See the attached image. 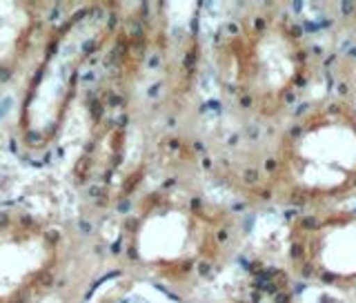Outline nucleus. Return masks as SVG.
I'll return each mask as SVG.
<instances>
[{"mask_svg": "<svg viewBox=\"0 0 356 303\" xmlns=\"http://www.w3.org/2000/svg\"><path fill=\"white\" fill-rule=\"evenodd\" d=\"M220 81L259 114H276L305 81V52L296 31L276 14H254L218 36Z\"/></svg>", "mask_w": 356, "mask_h": 303, "instance_id": "obj_1", "label": "nucleus"}, {"mask_svg": "<svg viewBox=\"0 0 356 303\" xmlns=\"http://www.w3.org/2000/svg\"><path fill=\"white\" fill-rule=\"evenodd\" d=\"M281 183L305 199H332L356 187V116L350 109L316 107L289 130Z\"/></svg>", "mask_w": 356, "mask_h": 303, "instance_id": "obj_2", "label": "nucleus"}, {"mask_svg": "<svg viewBox=\"0 0 356 303\" xmlns=\"http://www.w3.org/2000/svg\"><path fill=\"white\" fill-rule=\"evenodd\" d=\"M107 16L100 9L78 14L51 40L44 61L27 89L20 114V139L29 152L47 150L58 137L63 116L74 96L76 78L85 59L105 33Z\"/></svg>", "mask_w": 356, "mask_h": 303, "instance_id": "obj_3", "label": "nucleus"}, {"mask_svg": "<svg viewBox=\"0 0 356 303\" xmlns=\"http://www.w3.org/2000/svg\"><path fill=\"white\" fill-rule=\"evenodd\" d=\"M58 234L25 212H0V303H36L58 265Z\"/></svg>", "mask_w": 356, "mask_h": 303, "instance_id": "obj_4", "label": "nucleus"}, {"mask_svg": "<svg viewBox=\"0 0 356 303\" xmlns=\"http://www.w3.org/2000/svg\"><path fill=\"white\" fill-rule=\"evenodd\" d=\"M300 274L325 286L356 283V210L298 219L289 239Z\"/></svg>", "mask_w": 356, "mask_h": 303, "instance_id": "obj_5", "label": "nucleus"}, {"mask_svg": "<svg viewBox=\"0 0 356 303\" xmlns=\"http://www.w3.org/2000/svg\"><path fill=\"white\" fill-rule=\"evenodd\" d=\"M31 31V9L25 5H0V78H5Z\"/></svg>", "mask_w": 356, "mask_h": 303, "instance_id": "obj_6", "label": "nucleus"}, {"mask_svg": "<svg viewBox=\"0 0 356 303\" xmlns=\"http://www.w3.org/2000/svg\"><path fill=\"white\" fill-rule=\"evenodd\" d=\"M100 303H183V301L152 283L134 281L111 290L109 295L100 299Z\"/></svg>", "mask_w": 356, "mask_h": 303, "instance_id": "obj_7", "label": "nucleus"}, {"mask_svg": "<svg viewBox=\"0 0 356 303\" xmlns=\"http://www.w3.org/2000/svg\"><path fill=\"white\" fill-rule=\"evenodd\" d=\"M245 303H292L287 281L283 277H265L252 288V293Z\"/></svg>", "mask_w": 356, "mask_h": 303, "instance_id": "obj_8", "label": "nucleus"}, {"mask_svg": "<svg viewBox=\"0 0 356 303\" xmlns=\"http://www.w3.org/2000/svg\"><path fill=\"white\" fill-rule=\"evenodd\" d=\"M327 303H334V301H327Z\"/></svg>", "mask_w": 356, "mask_h": 303, "instance_id": "obj_9", "label": "nucleus"}]
</instances>
